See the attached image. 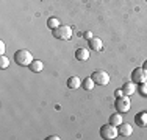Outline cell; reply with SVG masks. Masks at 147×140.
Here are the masks:
<instances>
[{
	"label": "cell",
	"mask_w": 147,
	"mask_h": 140,
	"mask_svg": "<svg viewBox=\"0 0 147 140\" xmlns=\"http://www.w3.org/2000/svg\"><path fill=\"white\" fill-rule=\"evenodd\" d=\"M33 55L30 53L28 50H25V48H22V50H17L14 53V62L19 65H30L31 62H33Z\"/></svg>",
	"instance_id": "cell-1"
},
{
	"label": "cell",
	"mask_w": 147,
	"mask_h": 140,
	"mask_svg": "<svg viewBox=\"0 0 147 140\" xmlns=\"http://www.w3.org/2000/svg\"><path fill=\"white\" fill-rule=\"evenodd\" d=\"M117 134H119L117 126H114V125H111V123L103 125L102 128H100V137L105 139V140H113V139H116Z\"/></svg>",
	"instance_id": "cell-2"
},
{
	"label": "cell",
	"mask_w": 147,
	"mask_h": 140,
	"mask_svg": "<svg viewBox=\"0 0 147 140\" xmlns=\"http://www.w3.org/2000/svg\"><path fill=\"white\" fill-rule=\"evenodd\" d=\"M53 37L61 41H69L72 37V28L69 25H59L58 28L53 30Z\"/></svg>",
	"instance_id": "cell-3"
},
{
	"label": "cell",
	"mask_w": 147,
	"mask_h": 140,
	"mask_svg": "<svg viewBox=\"0 0 147 140\" xmlns=\"http://www.w3.org/2000/svg\"><path fill=\"white\" fill-rule=\"evenodd\" d=\"M130 106H131V103H130V100H128L127 95L117 97L116 101H114V107H116V111L122 112V114H125V112L130 111Z\"/></svg>",
	"instance_id": "cell-4"
},
{
	"label": "cell",
	"mask_w": 147,
	"mask_h": 140,
	"mask_svg": "<svg viewBox=\"0 0 147 140\" xmlns=\"http://www.w3.org/2000/svg\"><path fill=\"white\" fill-rule=\"evenodd\" d=\"M91 78L94 79V83L99 84V86H107L110 83V75H108L105 70H96V72L91 75Z\"/></svg>",
	"instance_id": "cell-5"
},
{
	"label": "cell",
	"mask_w": 147,
	"mask_h": 140,
	"mask_svg": "<svg viewBox=\"0 0 147 140\" xmlns=\"http://www.w3.org/2000/svg\"><path fill=\"white\" fill-rule=\"evenodd\" d=\"M131 81L135 84H142L147 81V72L142 67H138L131 72Z\"/></svg>",
	"instance_id": "cell-6"
},
{
	"label": "cell",
	"mask_w": 147,
	"mask_h": 140,
	"mask_svg": "<svg viewBox=\"0 0 147 140\" xmlns=\"http://www.w3.org/2000/svg\"><path fill=\"white\" fill-rule=\"evenodd\" d=\"M75 58H77V61H82V62L88 61L89 59V50L88 48H83V47L77 48L75 50Z\"/></svg>",
	"instance_id": "cell-7"
},
{
	"label": "cell",
	"mask_w": 147,
	"mask_h": 140,
	"mask_svg": "<svg viewBox=\"0 0 147 140\" xmlns=\"http://www.w3.org/2000/svg\"><path fill=\"white\" fill-rule=\"evenodd\" d=\"M133 132V126L130 123H121L119 125V134L122 135V137H130Z\"/></svg>",
	"instance_id": "cell-8"
},
{
	"label": "cell",
	"mask_w": 147,
	"mask_h": 140,
	"mask_svg": "<svg viewBox=\"0 0 147 140\" xmlns=\"http://www.w3.org/2000/svg\"><path fill=\"white\" fill-rule=\"evenodd\" d=\"M89 48L91 50H96V51H100L103 48L102 39H99V37H92V39H89Z\"/></svg>",
	"instance_id": "cell-9"
},
{
	"label": "cell",
	"mask_w": 147,
	"mask_h": 140,
	"mask_svg": "<svg viewBox=\"0 0 147 140\" xmlns=\"http://www.w3.org/2000/svg\"><path fill=\"white\" fill-rule=\"evenodd\" d=\"M80 86H82V79H80L78 76L72 75L71 78L67 79V87L69 89H78Z\"/></svg>",
	"instance_id": "cell-10"
},
{
	"label": "cell",
	"mask_w": 147,
	"mask_h": 140,
	"mask_svg": "<svg viewBox=\"0 0 147 140\" xmlns=\"http://www.w3.org/2000/svg\"><path fill=\"white\" fill-rule=\"evenodd\" d=\"M135 90H136V86H135L133 81H128V83H125L124 86H122V92H124V95H131V93H135Z\"/></svg>",
	"instance_id": "cell-11"
},
{
	"label": "cell",
	"mask_w": 147,
	"mask_h": 140,
	"mask_svg": "<svg viewBox=\"0 0 147 140\" xmlns=\"http://www.w3.org/2000/svg\"><path fill=\"white\" fill-rule=\"evenodd\" d=\"M28 67H30L31 72H41V70L44 69V62H42V61H39V59H34V61L31 62Z\"/></svg>",
	"instance_id": "cell-12"
},
{
	"label": "cell",
	"mask_w": 147,
	"mask_h": 140,
	"mask_svg": "<svg viewBox=\"0 0 147 140\" xmlns=\"http://www.w3.org/2000/svg\"><path fill=\"white\" fill-rule=\"evenodd\" d=\"M82 84H83V89H86V90H92L94 86H96V83H94L92 78H85L82 81Z\"/></svg>",
	"instance_id": "cell-13"
},
{
	"label": "cell",
	"mask_w": 147,
	"mask_h": 140,
	"mask_svg": "<svg viewBox=\"0 0 147 140\" xmlns=\"http://www.w3.org/2000/svg\"><path fill=\"white\" fill-rule=\"evenodd\" d=\"M110 123L114 125V126H119V125L122 123V115L121 114H113L110 117Z\"/></svg>",
	"instance_id": "cell-14"
},
{
	"label": "cell",
	"mask_w": 147,
	"mask_h": 140,
	"mask_svg": "<svg viewBox=\"0 0 147 140\" xmlns=\"http://www.w3.org/2000/svg\"><path fill=\"white\" fill-rule=\"evenodd\" d=\"M136 121H138L139 126H147V112H142V114L136 115Z\"/></svg>",
	"instance_id": "cell-15"
},
{
	"label": "cell",
	"mask_w": 147,
	"mask_h": 140,
	"mask_svg": "<svg viewBox=\"0 0 147 140\" xmlns=\"http://www.w3.org/2000/svg\"><path fill=\"white\" fill-rule=\"evenodd\" d=\"M61 23H59V20L57 19V17H50V19L47 20V27L52 28V30H55V28H58Z\"/></svg>",
	"instance_id": "cell-16"
},
{
	"label": "cell",
	"mask_w": 147,
	"mask_h": 140,
	"mask_svg": "<svg viewBox=\"0 0 147 140\" xmlns=\"http://www.w3.org/2000/svg\"><path fill=\"white\" fill-rule=\"evenodd\" d=\"M8 65H9V59L5 55H2V58H0V69H6Z\"/></svg>",
	"instance_id": "cell-17"
},
{
	"label": "cell",
	"mask_w": 147,
	"mask_h": 140,
	"mask_svg": "<svg viewBox=\"0 0 147 140\" xmlns=\"http://www.w3.org/2000/svg\"><path fill=\"white\" fill-rule=\"evenodd\" d=\"M83 37H85V39H92V33H91V31H85V33H83Z\"/></svg>",
	"instance_id": "cell-18"
},
{
	"label": "cell",
	"mask_w": 147,
	"mask_h": 140,
	"mask_svg": "<svg viewBox=\"0 0 147 140\" xmlns=\"http://www.w3.org/2000/svg\"><path fill=\"white\" fill-rule=\"evenodd\" d=\"M0 53H5V42H3V41H0Z\"/></svg>",
	"instance_id": "cell-19"
},
{
	"label": "cell",
	"mask_w": 147,
	"mask_h": 140,
	"mask_svg": "<svg viewBox=\"0 0 147 140\" xmlns=\"http://www.w3.org/2000/svg\"><path fill=\"white\" fill-rule=\"evenodd\" d=\"M49 140H58L59 137H58V135H50V137H47Z\"/></svg>",
	"instance_id": "cell-20"
},
{
	"label": "cell",
	"mask_w": 147,
	"mask_h": 140,
	"mask_svg": "<svg viewBox=\"0 0 147 140\" xmlns=\"http://www.w3.org/2000/svg\"><path fill=\"white\" fill-rule=\"evenodd\" d=\"M142 69H144V70H146V72H147V61L144 62V64H142Z\"/></svg>",
	"instance_id": "cell-21"
}]
</instances>
